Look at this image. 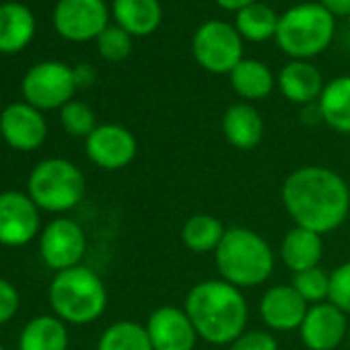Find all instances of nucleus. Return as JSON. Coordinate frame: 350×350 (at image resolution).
Returning a JSON list of instances; mask_svg holds the SVG:
<instances>
[{"label": "nucleus", "instance_id": "1", "mask_svg": "<svg viewBox=\"0 0 350 350\" xmlns=\"http://www.w3.org/2000/svg\"><path fill=\"white\" fill-rule=\"evenodd\" d=\"M280 198L295 227L327 235L350 213V188L340 173L323 165H303L286 175Z\"/></svg>", "mask_w": 350, "mask_h": 350}, {"label": "nucleus", "instance_id": "2", "mask_svg": "<svg viewBox=\"0 0 350 350\" xmlns=\"http://www.w3.org/2000/svg\"><path fill=\"white\" fill-rule=\"evenodd\" d=\"M184 309L200 340L215 346H229L247 329L250 307L241 288L223 278H208L194 284Z\"/></svg>", "mask_w": 350, "mask_h": 350}, {"label": "nucleus", "instance_id": "3", "mask_svg": "<svg viewBox=\"0 0 350 350\" xmlns=\"http://www.w3.org/2000/svg\"><path fill=\"white\" fill-rule=\"evenodd\" d=\"M215 262L221 278L241 291L264 284L276 264L270 243L247 227L227 229L215 252Z\"/></svg>", "mask_w": 350, "mask_h": 350}, {"label": "nucleus", "instance_id": "4", "mask_svg": "<svg viewBox=\"0 0 350 350\" xmlns=\"http://www.w3.org/2000/svg\"><path fill=\"white\" fill-rule=\"evenodd\" d=\"M50 307L56 317L72 325H89L107 309V288L97 272L87 266H75L56 276L48 288Z\"/></svg>", "mask_w": 350, "mask_h": 350}, {"label": "nucleus", "instance_id": "5", "mask_svg": "<svg viewBox=\"0 0 350 350\" xmlns=\"http://www.w3.org/2000/svg\"><path fill=\"white\" fill-rule=\"evenodd\" d=\"M334 31L336 21L319 3H301L280 15L274 40L293 60H309L327 50Z\"/></svg>", "mask_w": 350, "mask_h": 350}, {"label": "nucleus", "instance_id": "6", "mask_svg": "<svg viewBox=\"0 0 350 350\" xmlns=\"http://www.w3.org/2000/svg\"><path fill=\"white\" fill-rule=\"evenodd\" d=\"M85 184L83 171L72 161L50 157L31 169L27 178V194L40 211L62 215L81 204Z\"/></svg>", "mask_w": 350, "mask_h": 350}, {"label": "nucleus", "instance_id": "7", "mask_svg": "<svg viewBox=\"0 0 350 350\" xmlns=\"http://www.w3.org/2000/svg\"><path fill=\"white\" fill-rule=\"evenodd\" d=\"M192 54L206 72L231 75L243 60V38L231 23L211 19L196 29Z\"/></svg>", "mask_w": 350, "mask_h": 350}, {"label": "nucleus", "instance_id": "8", "mask_svg": "<svg viewBox=\"0 0 350 350\" xmlns=\"http://www.w3.org/2000/svg\"><path fill=\"white\" fill-rule=\"evenodd\" d=\"M23 97L29 105L42 109L64 107L72 101L77 91L75 72L62 62H42L36 64L23 79Z\"/></svg>", "mask_w": 350, "mask_h": 350}, {"label": "nucleus", "instance_id": "9", "mask_svg": "<svg viewBox=\"0 0 350 350\" xmlns=\"http://www.w3.org/2000/svg\"><path fill=\"white\" fill-rule=\"evenodd\" d=\"M85 252L87 235L83 227L68 217L50 221L40 233V256L44 264L54 272L81 266Z\"/></svg>", "mask_w": 350, "mask_h": 350}, {"label": "nucleus", "instance_id": "10", "mask_svg": "<svg viewBox=\"0 0 350 350\" xmlns=\"http://www.w3.org/2000/svg\"><path fill=\"white\" fill-rule=\"evenodd\" d=\"M38 204L27 192H0V245L23 247L42 233V217Z\"/></svg>", "mask_w": 350, "mask_h": 350}, {"label": "nucleus", "instance_id": "11", "mask_svg": "<svg viewBox=\"0 0 350 350\" xmlns=\"http://www.w3.org/2000/svg\"><path fill=\"white\" fill-rule=\"evenodd\" d=\"M85 152L89 161L99 169L120 171L134 161L138 152V142L126 126L99 124L85 138Z\"/></svg>", "mask_w": 350, "mask_h": 350}, {"label": "nucleus", "instance_id": "12", "mask_svg": "<svg viewBox=\"0 0 350 350\" xmlns=\"http://www.w3.org/2000/svg\"><path fill=\"white\" fill-rule=\"evenodd\" d=\"M144 327L152 350H194L198 342L196 327L186 309L175 305H163L150 311Z\"/></svg>", "mask_w": 350, "mask_h": 350}, {"label": "nucleus", "instance_id": "13", "mask_svg": "<svg viewBox=\"0 0 350 350\" xmlns=\"http://www.w3.org/2000/svg\"><path fill=\"white\" fill-rule=\"evenodd\" d=\"M107 15L103 0H60L54 11V25L66 40L85 42L99 38L107 27Z\"/></svg>", "mask_w": 350, "mask_h": 350}, {"label": "nucleus", "instance_id": "14", "mask_svg": "<svg viewBox=\"0 0 350 350\" xmlns=\"http://www.w3.org/2000/svg\"><path fill=\"white\" fill-rule=\"evenodd\" d=\"M348 315L329 301L309 305L299 327L307 350H336L348 338Z\"/></svg>", "mask_w": 350, "mask_h": 350}, {"label": "nucleus", "instance_id": "15", "mask_svg": "<svg viewBox=\"0 0 350 350\" xmlns=\"http://www.w3.org/2000/svg\"><path fill=\"white\" fill-rule=\"evenodd\" d=\"M0 134L11 148L29 152L46 142L48 124L44 113L27 101L11 103L0 113Z\"/></svg>", "mask_w": 350, "mask_h": 350}, {"label": "nucleus", "instance_id": "16", "mask_svg": "<svg viewBox=\"0 0 350 350\" xmlns=\"http://www.w3.org/2000/svg\"><path fill=\"white\" fill-rule=\"evenodd\" d=\"M309 305L293 288V284L270 286L260 299V319L272 332H293L299 329Z\"/></svg>", "mask_w": 350, "mask_h": 350}, {"label": "nucleus", "instance_id": "17", "mask_svg": "<svg viewBox=\"0 0 350 350\" xmlns=\"http://www.w3.org/2000/svg\"><path fill=\"white\" fill-rule=\"evenodd\" d=\"M276 85L280 93L297 105H311L313 101H319L325 87L321 72L307 60L286 62L276 77Z\"/></svg>", "mask_w": 350, "mask_h": 350}, {"label": "nucleus", "instance_id": "18", "mask_svg": "<svg viewBox=\"0 0 350 350\" xmlns=\"http://www.w3.org/2000/svg\"><path fill=\"white\" fill-rule=\"evenodd\" d=\"M223 134L231 146L252 150L264 138V118L252 103H233L223 116Z\"/></svg>", "mask_w": 350, "mask_h": 350}, {"label": "nucleus", "instance_id": "19", "mask_svg": "<svg viewBox=\"0 0 350 350\" xmlns=\"http://www.w3.org/2000/svg\"><path fill=\"white\" fill-rule=\"evenodd\" d=\"M321 256H323L321 235L303 227H293L280 243V258L284 266L293 270V274L319 266Z\"/></svg>", "mask_w": 350, "mask_h": 350}, {"label": "nucleus", "instance_id": "20", "mask_svg": "<svg viewBox=\"0 0 350 350\" xmlns=\"http://www.w3.org/2000/svg\"><path fill=\"white\" fill-rule=\"evenodd\" d=\"M68 327L54 313L31 317L19 334V350H68Z\"/></svg>", "mask_w": 350, "mask_h": 350}, {"label": "nucleus", "instance_id": "21", "mask_svg": "<svg viewBox=\"0 0 350 350\" xmlns=\"http://www.w3.org/2000/svg\"><path fill=\"white\" fill-rule=\"evenodd\" d=\"M116 23L130 36H150L163 19L159 0H113L111 5Z\"/></svg>", "mask_w": 350, "mask_h": 350}, {"label": "nucleus", "instance_id": "22", "mask_svg": "<svg viewBox=\"0 0 350 350\" xmlns=\"http://www.w3.org/2000/svg\"><path fill=\"white\" fill-rule=\"evenodd\" d=\"M317 107L323 124L340 134H350V75L325 83Z\"/></svg>", "mask_w": 350, "mask_h": 350}, {"label": "nucleus", "instance_id": "23", "mask_svg": "<svg viewBox=\"0 0 350 350\" xmlns=\"http://www.w3.org/2000/svg\"><path fill=\"white\" fill-rule=\"evenodd\" d=\"M229 81L233 91L245 101L266 99L276 85V77L272 75V70L264 62L254 58H243L229 75Z\"/></svg>", "mask_w": 350, "mask_h": 350}, {"label": "nucleus", "instance_id": "24", "mask_svg": "<svg viewBox=\"0 0 350 350\" xmlns=\"http://www.w3.org/2000/svg\"><path fill=\"white\" fill-rule=\"evenodd\" d=\"M36 29L33 15L19 3H7L0 7V52L23 50Z\"/></svg>", "mask_w": 350, "mask_h": 350}, {"label": "nucleus", "instance_id": "25", "mask_svg": "<svg viewBox=\"0 0 350 350\" xmlns=\"http://www.w3.org/2000/svg\"><path fill=\"white\" fill-rule=\"evenodd\" d=\"M225 233L227 229L217 217L200 213V215H192L184 223L182 241L192 254H211V252H217Z\"/></svg>", "mask_w": 350, "mask_h": 350}, {"label": "nucleus", "instance_id": "26", "mask_svg": "<svg viewBox=\"0 0 350 350\" xmlns=\"http://www.w3.org/2000/svg\"><path fill=\"white\" fill-rule=\"evenodd\" d=\"M278 19L280 17L274 13L272 7L254 3L235 15V29L239 31V36L243 40L260 44V42H266L276 36Z\"/></svg>", "mask_w": 350, "mask_h": 350}, {"label": "nucleus", "instance_id": "27", "mask_svg": "<svg viewBox=\"0 0 350 350\" xmlns=\"http://www.w3.org/2000/svg\"><path fill=\"white\" fill-rule=\"evenodd\" d=\"M97 350H152V344L144 325L122 319L101 332Z\"/></svg>", "mask_w": 350, "mask_h": 350}, {"label": "nucleus", "instance_id": "28", "mask_svg": "<svg viewBox=\"0 0 350 350\" xmlns=\"http://www.w3.org/2000/svg\"><path fill=\"white\" fill-rule=\"evenodd\" d=\"M293 288L303 297L307 305H317L329 297V274L319 266L293 274Z\"/></svg>", "mask_w": 350, "mask_h": 350}, {"label": "nucleus", "instance_id": "29", "mask_svg": "<svg viewBox=\"0 0 350 350\" xmlns=\"http://www.w3.org/2000/svg\"><path fill=\"white\" fill-rule=\"evenodd\" d=\"M60 122L66 134L75 138H87L99 126L95 111L85 101H68L60 109Z\"/></svg>", "mask_w": 350, "mask_h": 350}, {"label": "nucleus", "instance_id": "30", "mask_svg": "<svg viewBox=\"0 0 350 350\" xmlns=\"http://www.w3.org/2000/svg\"><path fill=\"white\" fill-rule=\"evenodd\" d=\"M97 48L107 62H122L132 52V36L120 25H107L97 38Z\"/></svg>", "mask_w": 350, "mask_h": 350}, {"label": "nucleus", "instance_id": "31", "mask_svg": "<svg viewBox=\"0 0 350 350\" xmlns=\"http://www.w3.org/2000/svg\"><path fill=\"white\" fill-rule=\"evenodd\" d=\"M327 301L350 315V262L340 264L329 274V297Z\"/></svg>", "mask_w": 350, "mask_h": 350}, {"label": "nucleus", "instance_id": "32", "mask_svg": "<svg viewBox=\"0 0 350 350\" xmlns=\"http://www.w3.org/2000/svg\"><path fill=\"white\" fill-rule=\"evenodd\" d=\"M229 350H278V342L266 329H245L229 344Z\"/></svg>", "mask_w": 350, "mask_h": 350}, {"label": "nucleus", "instance_id": "33", "mask_svg": "<svg viewBox=\"0 0 350 350\" xmlns=\"http://www.w3.org/2000/svg\"><path fill=\"white\" fill-rule=\"evenodd\" d=\"M21 307V295L17 286L0 276V325L9 323Z\"/></svg>", "mask_w": 350, "mask_h": 350}, {"label": "nucleus", "instance_id": "34", "mask_svg": "<svg viewBox=\"0 0 350 350\" xmlns=\"http://www.w3.org/2000/svg\"><path fill=\"white\" fill-rule=\"evenodd\" d=\"M75 72V83H77V89H87L95 83V68L91 64H79L72 68Z\"/></svg>", "mask_w": 350, "mask_h": 350}, {"label": "nucleus", "instance_id": "35", "mask_svg": "<svg viewBox=\"0 0 350 350\" xmlns=\"http://www.w3.org/2000/svg\"><path fill=\"white\" fill-rule=\"evenodd\" d=\"M319 5L332 17H348L350 19V0H319Z\"/></svg>", "mask_w": 350, "mask_h": 350}, {"label": "nucleus", "instance_id": "36", "mask_svg": "<svg viewBox=\"0 0 350 350\" xmlns=\"http://www.w3.org/2000/svg\"><path fill=\"white\" fill-rule=\"evenodd\" d=\"M215 3H217L221 9H225V11H235V13H239V11H243L245 7L258 3V0H215Z\"/></svg>", "mask_w": 350, "mask_h": 350}, {"label": "nucleus", "instance_id": "37", "mask_svg": "<svg viewBox=\"0 0 350 350\" xmlns=\"http://www.w3.org/2000/svg\"><path fill=\"white\" fill-rule=\"evenodd\" d=\"M346 340H348V348H350V329H348V338Z\"/></svg>", "mask_w": 350, "mask_h": 350}, {"label": "nucleus", "instance_id": "38", "mask_svg": "<svg viewBox=\"0 0 350 350\" xmlns=\"http://www.w3.org/2000/svg\"><path fill=\"white\" fill-rule=\"evenodd\" d=\"M0 350H5V346H3V344H0Z\"/></svg>", "mask_w": 350, "mask_h": 350}]
</instances>
